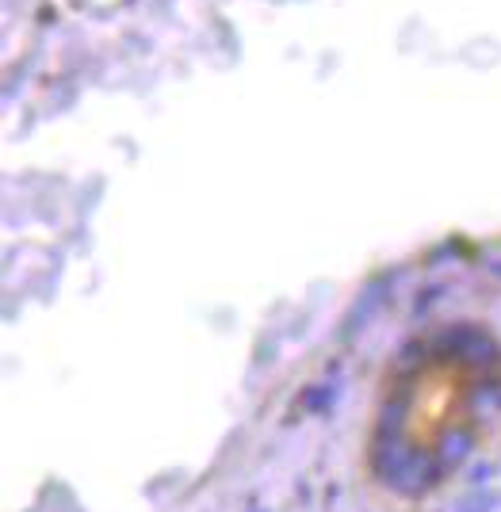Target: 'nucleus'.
I'll return each mask as SVG.
<instances>
[{
    "mask_svg": "<svg viewBox=\"0 0 501 512\" xmlns=\"http://www.w3.org/2000/svg\"><path fill=\"white\" fill-rule=\"evenodd\" d=\"M501 409V352L467 325L436 329L414 341L379 390L375 455L402 451V470L425 478L456 463V444H479L482 425Z\"/></svg>",
    "mask_w": 501,
    "mask_h": 512,
    "instance_id": "1",
    "label": "nucleus"
}]
</instances>
